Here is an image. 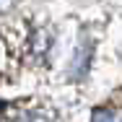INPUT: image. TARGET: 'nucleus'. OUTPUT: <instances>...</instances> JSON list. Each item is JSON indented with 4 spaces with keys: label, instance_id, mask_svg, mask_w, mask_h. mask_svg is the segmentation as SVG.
<instances>
[{
    "label": "nucleus",
    "instance_id": "nucleus-1",
    "mask_svg": "<svg viewBox=\"0 0 122 122\" xmlns=\"http://www.w3.org/2000/svg\"><path fill=\"white\" fill-rule=\"evenodd\" d=\"M91 122H122V109L107 107V109H96Z\"/></svg>",
    "mask_w": 122,
    "mask_h": 122
}]
</instances>
